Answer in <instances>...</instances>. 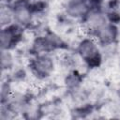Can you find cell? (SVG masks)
<instances>
[{
  "instance_id": "obj_10",
  "label": "cell",
  "mask_w": 120,
  "mask_h": 120,
  "mask_svg": "<svg viewBox=\"0 0 120 120\" xmlns=\"http://www.w3.org/2000/svg\"><path fill=\"white\" fill-rule=\"evenodd\" d=\"M79 75L80 74H78L77 72L72 71L67 76L66 83H67V86H68V88L75 90L79 87V85L81 83V78Z\"/></svg>"
},
{
  "instance_id": "obj_1",
  "label": "cell",
  "mask_w": 120,
  "mask_h": 120,
  "mask_svg": "<svg viewBox=\"0 0 120 120\" xmlns=\"http://www.w3.org/2000/svg\"><path fill=\"white\" fill-rule=\"evenodd\" d=\"M76 52L78 56L89 67L97 68L102 60V50L98 40L86 35L77 44Z\"/></svg>"
},
{
  "instance_id": "obj_4",
  "label": "cell",
  "mask_w": 120,
  "mask_h": 120,
  "mask_svg": "<svg viewBox=\"0 0 120 120\" xmlns=\"http://www.w3.org/2000/svg\"><path fill=\"white\" fill-rule=\"evenodd\" d=\"M9 6L13 12L14 23L22 28L32 23L35 12L33 3L30 0H13Z\"/></svg>"
},
{
  "instance_id": "obj_3",
  "label": "cell",
  "mask_w": 120,
  "mask_h": 120,
  "mask_svg": "<svg viewBox=\"0 0 120 120\" xmlns=\"http://www.w3.org/2000/svg\"><path fill=\"white\" fill-rule=\"evenodd\" d=\"M101 8L99 0H68L65 5V13L71 20L81 21L93 9Z\"/></svg>"
},
{
  "instance_id": "obj_8",
  "label": "cell",
  "mask_w": 120,
  "mask_h": 120,
  "mask_svg": "<svg viewBox=\"0 0 120 120\" xmlns=\"http://www.w3.org/2000/svg\"><path fill=\"white\" fill-rule=\"evenodd\" d=\"M0 22L2 27L14 23L13 12L9 4H2V8L0 11Z\"/></svg>"
},
{
  "instance_id": "obj_7",
  "label": "cell",
  "mask_w": 120,
  "mask_h": 120,
  "mask_svg": "<svg viewBox=\"0 0 120 120\" xmlns=\"http://www.w3.org/2000/svg\"><path fill=\"white\" fill-rule=\"evenodd\" d=\"M101 47L115 44L118 38V28L117 25L111 21L108 22L104 26H102L94 36Z\"/></svg>"
},
{
  "instance_id": "obj_6",
  "label": "cell",
  "mask_w": 120,
  "mask_h": 120,
  "mask_svg": "<svg viewBox=\"0 0 120 120\" xmlns=\"http://www.w3.org/2000/svg\"><path fill=\"white\" fill-rule=\"evenodd\" d=\"M22 30L23 28L16 23H12L10 25L2 27L0 36L1 49L11 51L14 47H16L22 40Z\"/></svg>"
},
{
  "instance_id": "obj_2",
  "label": "cell",
  "mask_w": 120,
  "mask_h": 120,
  "mask_svg": "<svg viewBox=\"0 0 120 120\" xmlns=\"http://www.w3.org/2000/svg\"><path fill=\"white\" fill-rule=\"evenodd\" d=\"M31 73L38 80H46L50 78L55 69V62L51 53L34 54L29 62Z\"/></svg>"
},
{
  "instance_id": "obj_5",
  "label": "cell",
  "mask_w": 120,
  "mask_h": 120,
  "mask_svg": "<svg viewBox=\"0 0 120 120\" xmlns=\"http://www.w3.org/2000/svg\"><path fill=\"white\" fill-rule=\"evenodd\" d=\"M108 22H110V20L107 12L104 8H98L90 11V13L83 19L82 22L86 35L93 37Z\"/></svg>"
},
{
  "instance_id": "obj_9",
  "label": "cell",
  "mask_w": 120,
  "mask_h": 120,
  "mask_svg": "<svg viewBox=\"0 0 120 120\" xmlns=\"http://www.w3.org/2000/svg\"><path fill=\"white\" fill-rule=\"evenodd\" d=\"M14 56L10 50H2L1 51V68L2 70H10L14 66Z\"/></svg>"
},
{
  "instance_id": "obj_11",
  "label": "cell",
  "mask_w": 120,
  "mask_h": 120,
  "mask_svg": "<svg viewBox=\"0 0 120 120\" xmlns=\"http://www.w3.org/2000/svg\"><path fill=\"white\" fill-rule=\"evenodd\" d=\"M2 1V4H10L13 0H1Z\"/></svg>"
}]
</instances>
